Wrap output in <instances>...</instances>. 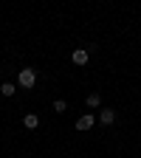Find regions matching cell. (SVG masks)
Instances as JSON below:
<instances>
[{
  "label": "cell",
  "instance_id": "6da1fadb",
  "mask_svg": "<svg viewBox=\"0 0 141 158\" xmlns=\"http://www.w3.org/2000/svg\"><path fill=\"white\" fill-rule=\"evenodd\" d=\"M17 85L26 88V90H31V88L37 85V71H34V68H23V71L17 73Z\"/></svg>",
  "mask_w": 141,
  "mask_h": 158
},
{
  "label": "cell",
  "instance_id": "7a4b0ae2",
  "mask_svg": "<svg viewBox=\"0 0 141 158\" xmlns=\"http://www.w3.org/2000/svg\"><path fill=\"white\" fill-rule=\"evenodd\" d=\"M93 122H96V118H93V113L79 116V118H76V130H90V127H93Z\"/></svg>",
  "mask_w": 141,
  "mask_h": 158
},
{
  "label": "cell",
  "instance_id": "3957f363",
  "mask_svg": "<svg viewBox=\"0 0 141 158\" xmlns=\"http://www.w3.org/2000/svg\"><path fill=\"white\" fill-rule=\"evenodd\" d=\"M99 122H102V124H113L116 122V110L113 107H105L102 113H99Z\"/></svg>",
  "mask_w": 141,
  "mask_h": 158
},
{
  "label": "cell",
  "instance_id": "277c9868",
  "mask_svg": "<svg viewBox=\"0 0 141 158\" xmlns=\"http://www.w3.org/2000/svg\"><path fill=\"white\" fill-rule=\"evenodd\" d=\"M23 124H26V130H34V127L39 124V116H37V113H26V116H23Z\"/></svg>",
  "mask_w": 141,
  "mask_h": 158
},
{
  "label": "cell",
  "instance_id": "5b68a950",
  "mask_svg": "<svg viewBox=\"0 0 141 158\" xmlns=\"http://www.w3.org/2000/svg\"><path fill=\"white\" fill-rule=\"evenodd\" d=\"M73 62H76V65H88V51H85V48H76V51H73Z\"/></svg>",
  "mask_w": 141,
  "mask_h": 158
},
{
  "label": "cell",
  "instance_id": "8992f818",
  "mask_svg": "<svg viewBox=\"0 0 141 158\" xmlns=\"http://www.w3.org/2000/svg\"><path fill=\"white\" fill-rule=\"evenodd\" d=\"M99 105H102V96H99V93H90L88 96V107H99Z\"/></svg>",
  "mask_w": 141,
  "mask_h": 158
},
{
  "label": "cell",
  "instance_id": "52a82bcc",
  "mask_svg": "<svg viewBox=\"0 0 141 158\" xmlns=\"http://www.w3.org/2000/svg\"><path fill=\"white\" fill-rule=\"evenodd\" d=\"M0 93H3V96H14V93H17V88H14L11 82H6L3 88H0Z\"/></svg>",
  "mask_w": 141,
  "mask_h": 158
},
{
  "label": "cell",
  "instance_id": "ba28073f",
  "mask_svg": "<svg viewBox=\"0 0 141 158\" xmlns=\"http://www.w3.org/2000/svg\"><path fill=\"white\" fill-rule=\"evenodd\" d=\"M54 110H56V113H65V110H68V105L62 102V99H56V102H54Z\"/></svg>",
  "mask_w": 141,
  "mask_h": 158
}]
</instances>
